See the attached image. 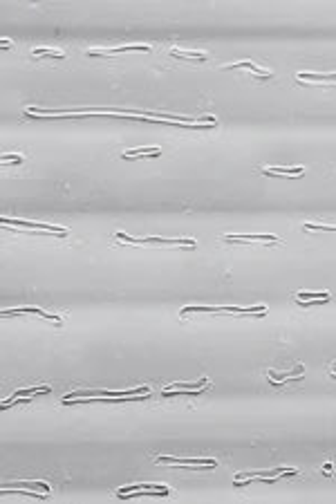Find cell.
Masks as SVG:
<instances>
[{
	"label": "cell",
	"instance_id": "52a82bcc",
	"mask_svg": "<svg viewBox=\"0 0 336 504\" xmlns=\"http://www.w3.org/2000/svg\"><path fill=\"white\" fill-rule=\"evenodd\" d=\"M161 150L157 146H146V148H139V150H128L123 152V160H130V157H159Z\"/></svg>",
	"mask_w": 336,
	"mask_h": 504
},
{
	"label": "cell",
	"instance_id": "ac0fdd59",
	"mask_svg": "<svg viewBox=\"0 0 336 504\" xmlns=\"http://www.w3.org/2000/svg\"><path fill=\"white\" fill-rule=\"evenodd\" d=\"M9 160H14V164H20L22 157L20 155H3V162H9Z\"/></svg>",
	"mask_w": 336,
	"mask_h": 504
},
{
	"label": "cell",
	"instance_id": "2e32d148",
	"mask_svg": "<svg viewBox=\"0 0 336 504\" xmlns=\"http://www.w3.org/2000/svg\"><path fill=\"white\" fill-rule=\"evenodd\" d=\"M307 231H336V226H325V224H305Z\"/></svg>",
	"mask_w": 336,
	"mask_h": 504
},
{
	"label": "cell",
	"instance_id": "277c9868",
	"mask_svg": "<svg viewBox=\"0 0 336 504\" xmlns=\"http://www.w3.org/2000/svg\"><path fill=\"white\" fill-rule=\"evenodd\" d=\"M157 462H164V464H179V466H188V464H195V466H211L215 468L217 462L215 460H177V457H157Z\"/></svg>",
	"mask_w": 336,
	"mask_h": 504
},
{
	"label": "cell",
	"instance_id": "8fae6325",
	"mask_svg": "<svg viewBox=\"0 0 336 504\" xmlns=\"http://www.w3.org/2000/svg\"><path fill=\"white\" fill-rule=\"evenodd\" d=\"M14 486H32V489H41V491H45V493H49V484H45V482H5L3 484V489H14Z\"/></svg>",
	"mask_w": 336,
	"mask_h": 504
},
{
	"label": "cell",
	"instance_id": "3957f363",
	"mask_svg": "<svg viewBox=\"0 0 336 504\" xmlns=\"http://www.w3.org/2000/svg\"><path fill=\"white\" fill-rule=\"evenodd\" d=\"M5 226H20V229H36V231H49V233H67L63 226H49L41 222H25V220H11V218H0Z\"/></svg>",
	"mask_w": 336,
	"mask_h": 504
},
{
	"label": "cell",
	"instance_id": "5b68a950",
	"mask_svg": "<svg viewBox=\"0 0 336 504\" xmlns=\"http://www.w3.org/2000/svg\"><path fill=\"white\" fill-rule=\"evenodd\" d=\"M119 52H150L148 45H126V47H110L103 52H88V56H105V54H119Z\"/></svg>",
	"mask_w": 336,
	"mask_h": 504
},
{
	"label": "cell",
	"instance_id": "6da1fadb",
	"mask_svg": "<svg viewBox=\"0 0 336 504\" xmlns=\"http://www.w3.org/2000/svg\"><path fill=\"white\" fill-rule=\"evenodd\" d=\"M117 237L123 242H132V245H182V247H193L195 249V240H184V237H179V240H166V237H130L126 233H117Z\"/></svg>",
	"mask_w": 336,
	"mask_h": 504
},
{
	"label": "cell",
	"instance_id": "4fadbf2b",
	"mask_svg": "<svg viewBox=\"0 0 336 504\" xmlns=\"http://www.w3.org/2000/svg\"><path fill=\"white\" fill-rule=\"evenodd\" d=\"M321 298H327V301H329V294H327V291H318V294H298V296H296V301L302 303V301H321Z\"/></svg>",
	"mask_w": 336,
	"mask_h": 504
},
{
	"label": "cell",
	"instance_id": "7a4b0ae2",
	"mask_svg": "<svg viewBox=\"0 0 336 504\" xmlns=\"http://www.w3.org/2000/svg\"><path fill=\"white\" fill-rule=\"evenodd\" d=\"M190 311H198V314H209V311H215V314H224V311H233V314H262L267 311L265 305H256V307H184L182 316L190 314Z\"/></svg>",
	"mask_w": 336,
	"mask_h": 504
},
{
	"label": "cell",
	"instance_id": "8992f818",
	"mask_svg": "<svg viewBox=\"0 0 336 504\" xmlns=\"http://www.w3.org/2000/svg\"><path fill=\"white\" fill-rule=\"evenodd\" d=\"M30 311H34V314H38V316H43V319H49V321H54V323H61V319L59 316H49V314H45L43 309H38V307H18V309H5L3 311V316H11V314H30Z\"/></svg>",
	"mask_w": 336,
	"mask_h": 504
},
{
	"label": "cell",
	"instance_id": "e0dca14e",
	"mask_svg": "<svg viewBox=\"0 0 336 504\" xmlns=\"http://www.w3.org/2000/svg\"><path fill=\"white\" fill-rule=\"evenodd\" d=\"M34 54H47V56H54V59H63V52H54V49H41V47H38V49H34Z\"/></svg>",
	"mask_w": 336,
	"mask_h": 504
},
{
	"label": "cell",
	"instance_id": "7c38bea8",
	"mask_svg": "<svg viewBox=\"0 0 336 504\" xmlns=\"http://www.w3.org/2000/svg\"><path fill=\"white\" fill-rule=\"evenodd\" d=\"M224 240H260V242H278V235H227Z\"/></svg>",
	"mask_w": 336,
	"mask_h": 504
},
{
	"label": "cell",
	"instance_id": "ba28073f",
	"mask_svg": "<svg viewBox=\"0 0 336 504\" xmlns=\"http://www.w3.org/2000/svg\"><path fill=\"white\" fill-rule=\"evenodd\" d=\"M310 81V83H336V74H310V72H300L298 81Z\"/></svg>",
	"mask_w": 336,
	"mask_h": 504
},
{
	"label": "cell",
	"instance_id": "5bb4252c",
	"mask_svg": "<svg viewBox=\"0 0 336 504\" xmlns=\"http://www.w3.org/2000/svg\"><path fill=\"white\" fill-rule=\"evenodd\" d=\"M305 372V367L302 365H298L296 370H291V372H285V375H278V372H273V370H269V377L271 379H291V377H298V375H302Z\"/></svg>",
	"mask_w": 336,
	"mask_h": 504
},
{
	"label": "cell",
	"instance_id": "9c48e42d",
	"mask_svg": "<svg viewBox=\"0 0 336 504\" xmlns=\"http://www.w3.org/2000/svg\"><path fill=\"white\" fill-rule=\"evenodd\" d=\"M240 67H246V70L256 72L258 76H271L267 70H260V67H256L254 63H249V61H240V63H233V65H224V70H240Z\"/></svg>",
	"mask_w": 336,
	"mask_h": 504
},
{
	"label": "cell",
	"instance_id": "9a60e30c",
	"mask_svg": "<svg viewBox=\"0 0 336 504\" xmlns=\"http://www.w3.org/2000/svg\"><path fill=\"white\" fill-rule=\"evenodd\" d=\"M173 56H179V59H200V61L206 59L204 52H179V49H173Z\"/></svg>",
	"mask_w": 336,
	"mask_h": 504
},
{
	"label": "cell",
	"instance_id": "30bf717a",
	"mask_svg": "<svg viewBox=\"0 0 336 504\" xmlns=\"http://www.w3.org/2000/svg\"><path fill=\"white\" fill-rule=\"evenodd\" d=\"M265 175H305V168L296 166V168H265Z\"/></svg>",
	"mask_w": 336,
	"mask_h": 504
}]
</instances>
